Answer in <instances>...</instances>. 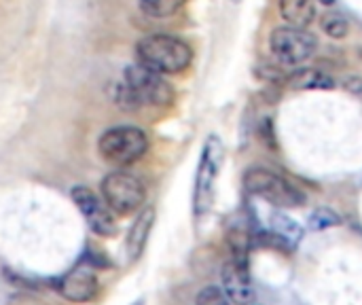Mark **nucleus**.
<instances>
[{
  "mask_svg": "<svg viewBox=\"0 0 362 305\" xmlns=\"http://www.w3.org/2000/svg\"><path fill=\"white\" fill-rule=\"evenodd\" d=\"M148 151V136L136 125H119L106 130L98 140V153L104 161L117 168L140 161Z\"/></svg>",
  "mask_w": 362,
  "mask_h": 305,
  "instance_id": "3",
  "label": "nucleus"
},
{
  "mask_svg": "<svg viewBox=\"0 0 362 305\" xmlns=\"http://www.w3.org/2000/svg\"><path fill=\"white\" fill-rule=\"evenodd\" d=\"M57 293L72 304H89L100 293V282L89 263L76 265L57 282Z\"/></svg>",
  "mask_w": 362,
  "mask_h": 305,
  "instance_id": "10",
  "label": "nucleus"
},
{
  "mask_svg": "<svg viewBox=\"0 0 362 305\" xmlns=\"http://www.w3.org/2000/svg\"><path fill=\"white\" fill-rule=\"evenodd\" d=\"M153 223H155V210L153 208H142L138 212L129 234H127V240H125V251H127L129 261H138L140 255L144 253L151 229H153Z\"/></svg>",
  "mask_w": 362,
  "mask_h": 305,
  "instance_id": "11",
  "label": "nucleus"
},
{
  "mask_svg": "<svg viewBox=\"0 0 362 305\" xmlns=\"http://www.w3.org/2000/svg\"><path fill=\"white\" fill-rule=\"evenodd\" d=\"M320 28H322V32H325L327 36H331V38H335V40L346 38V36H348V32H350V23H348V19H346L341 13H337V11H329V13H325V15H322V19H320Z\"/></svg>",
  "mask_w": 362,
  "mask_h": 305,
  "instance_id": "15",
  "label": "nucleus"
},
{
  "mask_svg": "<svg viewBox=\"0 0 362 305\" xmlns=\"http://www.w3.org/2000/svg\"><path fill=\"white\" fill-rule=\"evenodd\" d=\"M72 202L76 204L78 212L83 214L87 227L100 236V238H112L119 234V225H117V214L106 206L104 200H100L91 189L87 187H74L70 193Z\"/></svg>",
  "mask_w": 362,
  "mask_h": 305,
  "instance_id": "8",
  "label": "nucleus"
},
{
  "mask_svg": "<svg viewBox=\"0 0 362 305\" xmlns=\"http://www.w3.org/2000/svg\"><path fill=\"white\" fill-rule=\"evenodd\" d=\"M280 13L286 25L308 30V25H312L316 17V6L314 0H280Z\"/></svg>",
  "mask_w": 362,
  "mask_h": 305,
  "instance_id": "12",
  "label": "nucleus"
},
{
  "mask_svg": "<svg viewBox=\"0 0 362 305\" xmlns=\"http://www.w3.org/2000/svg\"><path fill=\"white\" fill-rule=\"evenodd\" d=\"M189 0H138L140 11L151 19H168L176 15Z\"/></svg>",
  "mask_w": 362,
  "mask_h": 305,
  "instance_id": "14",
  "label": "nucleus"
},
{
  "mask_svg": "<svg viewBox=\"0 0 362 305\" xmlns=\"http://www.w3.org/2000/svg\"><path fill=\"white\" fill-rule=\"evenodd\" d=\"M231 2H235V4H238V2H242V0H231Z\"/></svg>",
  "mask_w": 362,
  "mask_h": 305,
  "instance_id": "21",
  "label": "nucleus"
},
{
  "mask_svg": "<svg viewBox=\"0 0 362 305\" xmlns=\"http://www.w3.org/2000/svg\"><path fill=\"white\" fill-rule=\"evenodd\" d=\"M272 227H274V236H278L282 242H299L301 238V227L293 223V219L284 217V214H276L272 217Z\"/></svg>",
  "mask_w": 362,
  "mask_h": 305,
  "instance_id": "16",
  "label": "nucleus"
},
{
  "mask_svg": "<svg viewBox=\"0 0 362 305\" xmlns=\"http://www.w3.org/2000/svg\"><path fill=\"white\" fill-rule=\"evenodd\" d=\"M244 187L250 195L278 208H297L305 204V193L295 183L265 168H250L244 174Z\"/></svg>",
  "mask_w": 362,
  "mask_h": 305,
  "instance_id": "5",
  "label": "nucleus"
},
{
  "mask_svg": "<svg viewBox=\"0 0 362 305\" xmlns=\"http://www.w3.org/2000/svg\"><path fill=\"white\" fill-rule=\"evenodd\" d=\"M100 189H102V200L106 202V206L119 217L136 214L138 210H142L144 200H146V189L142 180L123 170H115L106 174Z\"/></svg>",
  "mask_w": 362,
  "mask_h": 305,
  "instance_id": "6",
  "label": "nucleus"
},
{
  "mask_svg": "<svg viewBox=\"0 0 362 305\" xmlns=\"http://www.w3.org/2000/svg\"><path fill=\"white\" fill-rule=\"evenodd\" d=\"M346 87H348V89H352L354 93L362 96V81H361V79H350V81H346Z\"/></svg>",
  "mask_w": 362,
  "mask_h": 305,
  "instance_id": "19",
  "label": "nucleus"
},
{
  "mask_svg": "<svg viewBox=\"0 0 362 305\" xmlns=\"http://www.w3.org/2000/svg\"><path fill=\"white\" fill-rule=\"evenodd\" d=\"M320 2H322V4H333L335 0H320Z\"/></svg>",
  "mask_w": 362,
  "mask_h": 305,
  "instance_id": "20",
  "label": "nucleus"
},
{
  "mask_svg": "<svg viewBox=\"0 0 362 305\" xmlns=\"http://www.w3.org/2000/svg\"><path fill=\"white\" fill-rule=\"evenodd\" d=\"M136 59L140 66L157 74H178L193 62V49L172 34H148L136 45Z\"/></svg>",
  "mask_w": 362,
  "mask_h": 305,
  "instance_id": "2",
  "label": "nucleus"
},
{
  "mask_svg": "<svg viewBox=\"0 0 362 305\" xmlns=\"http://www.w3.org/2000/svg\"><path fill=\"white\" fill-rule=\"evenodd\" d=\"M286 83L293 89H333L335 87L333 76L318 68H297L295 72L286 74Z\"/></svg>",
  "mask_w": 362,
  "mask_h": 305,
  "instance_id": "13",
  "label": "nucleus"
},
{
  "mask_svg": "<svg viewBox=\"0 0 362 305\" xmlns=\"http://www.w3.org/2000/svg\"><path fill=\"white\" fill-rule=\"evenodd\" d=\"M339 223H341V219L335 212L327 210V208H320V210H316V212L310 214V227L316 229V231L329 229V227H337Z\"/></svg>",
  "mask_w": 362,
  "mask_h": 305,
  "instance_id": "18",
  "label": "nucleus"
},
{
  "mask_svg": "<svg viewBox=\"0 0 362 305\" xmlns=\"http://www.w3.org/2000/svg\"><path fill=\"white\" fill-rule=\"evenodd\" d=\"M174 100V89L163 79L140 64L127 66L121 83L115 87V102L125 110H142V108H161L170 106Z\"/></svg>",
  "mask_w": 362,
  "mask_h": 305,
  "instance_id": "1",
  "label": "nucleus"
},
{
  "mask_svg": "<svg viewBox=\"0 0 362 305\" xmlns=\"http://www.w3.org/2000/svg\"><path fill=\"white\" fill-rule=\"evenodd\" d=\"M223 291L233 305H252L255 289L248 274V257L229 255L221 272Z\"/></svg>",
  "mask_w": 362,
  "mask_h": 305,
  "instance_id": "9",
  "label": "nucleus"
},
{
  "mask_svg": "<svg viewBox=\"0 0 362 305\" xmlns=\"http://www.w3.org/2000/svg\"><path fill=\"white\" fill-rule=\"evenodd\" d=\"M195 305H233L229 301V297L225 295L223 289L218 287H206L197 293Z\"/></svg>",
  "mask_w": 362,
  "mask_h": 305,
  "instance_id": "17",
  "label": "nucleus"
},
{
  "mask_svg": "<svg viewBox=\"0 0 362 305\" xmlns=\"http://www.w3.org/2000/svg\"><path fill=\"white\" fill-rule=\"evenodd\" d=\"M225 159V146L223 140L216 134H210L204 142L197 174H195V189H193V214L195 219H202L210 212L214 202V189L216 180L223 168Z\"/></svg>",
  "mask_w": 362,
  "mask_h": 305,
  "instance_id": "4",
  "label": "nucleus"
},
{
  "mask_svg": "<svg viewBox=\"0 0 362 305\" xmlns=\"http://www.w3.org/2000/svg\"><path fill=\"white\" fill-rule=\"evenodd\" d=\"M316 38L303 28L295 25H282L276 28L269 36V49L280 66H291L297 68L305 64L314 51H316Z\"/></svg>",
  "mask_w": 362,
  "mask_h": 305,
  "instance_id": "7",
  "label": "nucleus"
}]
</instances>
